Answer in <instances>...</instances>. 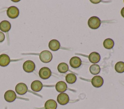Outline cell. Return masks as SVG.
I'll return each instance as SVG.
<instances>
[{
	"label": "cell",
	"mask_w": 124,
	"mask_h": 109,
	"mask_svg": "<svg viewBox=\"0 0 124 109\" xmlns=\"http://www.w3.org/2000/svg\"><path fill=\"white\" fill-rule=\"evenodd\" d=\"M88 24L89 27L91 29H96L100 27L101 21L98 17L96 16H92L88 20Z\"/></svg>",
	"instance_id": "cell-1"
},
{
	"label": "cell",
	"mask_w": 124,
	"mask_h": 109,
	"mask_svg": "<svg viewBox=\"0 0 124 109\" xmlns=\"http://www.w3.org/2000/svg\"><path fill=\"white\" fill-rule=\"evenodd\" d=\"M39 58L42 62L48 63L52 60V54L48 50H43L40 53Z\"/></svg>",
	"instance_id": "cell-2"
},
{
	"label": "cell",
	"mask_w": 124,
	"mask_h": 109,
	"mask_svg": "<svg viewBox=\"0 0 124 109\" xmlns=\"http://www.w3.org/2000/svg\"><path fill=\"white\" fill-rule=\"evenodd\" d=\"M19 14V11L18 9L14 6H10L7 10V16L11 19H15L17 18Z\"/></svg>",
	"instance_id": "cell-3"
},
{
	"label": "cell",
	"mask_w": 124,
	"mask_h": 109,
	"mask_svg": "<svg viewBox=\"0 0 124 109\" xmlns=\"http://www.w3.org/2000/svg\"><path fill=\"white\" fill-rule=\"evenodd\" d=\"M51 75V72L49 68L46 67H44L40 69L39 72L40 77L43 79H47L49 78Z\"/></svg>",
	"instance_id": "cell-4"
},
{
	"label": "cell",
	"mask_w": 124,
	"mask_h": 109,
	"mask_svg": "<svg viewBox=\"0 0 124 109\" xmlns=\"http://www.w3.org/2000/svg\"><path fill=\"white\" fill-rule=\"evenodd\" d=\"M35 65L34 63L30 60L25 61L23 64V69L26 73L32 72L35 70Z\"/></svg>",
	"instance_id": "cell-5"
},
{
	"label": "cell",
	"mask_w": 124,
	"mask_h": 109,
	"mask_svg": "<svg viewBox=\"0 0 124 109\" xmlns=\"http://www.w3.org/2000/svg\"><path fill=\"white\" fill-rule=\"evenodd\" d=\"M15 90L18 94L23 95L27 93L28 91V87L25 84L20 83L17 84L16 86Z\"/></svg>",
	"instance_id": "cell-6"
},
{
	"label": "cell",
	"mask_w": 124,
	"mask_h": 109,
	"mask_svg": "<svg viewBox=\"0 0 124 109\" xmlns=\"http://www.w3.org/2000/svg\"><path fill=\"white\" fill-rule=\"evenodd\" d=\"M58 102L62 105L67 104L69 101V97L68 95L64 93H61L58 95L57 97Z\"/></svg>",
	"instance_id": "cell-7"
},
{
	"label": "cell",
	"mask_w": 124,
	"mask_h": 109,
	"mask_svg": "<svg viewBox=\"0 0 124 109\" xmlns=\"http://www.w3.org/2000/svg\"><path fill=\"white\" fill-rule=\"evenodd\" d=\"M4 97L5 100L7 102H12L16 99V93L14 91L12 90H9L5 93Z\"/></svg>",
	"instance_id": "cell-8"
},
{
	"label": "cell",
	"mask_w": 124,
	"mask_h": 109,
	"mask_svg": "<svg viewBox=\"0 0 124 109\" xmlns=\"http://www.w3.org/2000/svg\"><path fill=\"white\" fill-rule=\"evenodd\" d=\"M104 83V80L103 78L99 75H96L94 76L91 80V83L92 85L95 87H101Z\"/></svg>",
	"instance_id": "cell-9"
},
{
	"label": "cell",
	"mask_w": 124,
	"mask_h": 109,
	"mask_svg": "<svg viewBox=\"0 0 124 109\" xmlns=\"http://www.w3.org/2000/svg\"><path fill=\"white\" fill-rule=\"evenodd\" d=\"M70 65L73 68H78L81 65V59L77 56H74L71 58L70 60Z\"/></svg>",
	"instance_id": "cell-10"
},
{
	"label": "cell",
	"mask_w": 124,
	"mask_h": 109,
	"mask_svg": "<svg viewBox=\"0 0 124 109\" xmlns=\"http://www.w3.org/2000/svg\"><path fill=\"white\" fill-rule=\"evenodd\" d=\"M89 60L91 63L95 64L98 63L100 60V55L96 52H91L88 56Z\"/></svg>",
	"instance_id": "cell-11"
},
{
	"label": "cell",
	"mask_w": 124,
	"mask_h": 109,
	"mask_svg": "<svg viewBox=\"0 0 124 109\" xmlns=\"http://www.w3.org/2000/svg\"><path fill=\"white\" fill-rule=\"evenodd\" d=\"M31 89L34 92H39L43 88V84L39 80H35L32 82L31 85Z\"/></svg>",
	"instance_id": "cell-12"
},
{
	"label": "cell",
	"mask_w": 124,
	"mask_h": 109,
	"mask_svg": "<svg viewBox=\"0 0 124 109\" xmlns=\"http://www.w3.org/2000/svg\"><path fill=\"white\" fill-rule=\"evenodd\" d=\"M10 62L9 56L5 54L0 55V66L2 67L7 66Z\"/></svg>",
	"instance_id": "cell-13"
},
{
	"label": "cell",
	"mask_w": 124,
	"mask_h": 109,
	"mask_svg": "<svg viewBox=\"0 0 124 109\" xmlns=\"http://www.w3.org/2000/svg\"><path fill=\"white\" fill-rule=\"evenodd\" d=\"M60 46L59 41L56 39H52L50 40L48 43V47L49 49L52 51H57L59 49Z\"/></svg>",
	"instance_id": "cell-14"
},
{
	"label": "cell",
	"mask_w": 124,
	"mask_h": 109,
	"mask_svg": "<svg viewBox=\"0 0 124 109\" xmlns=\"http://www.w3.org/2000/svg\"><path fill=\"white\" fill-rule=\"evenodd\" d=\"M11 27V24L6 20H4L0 23V30L4 32H8Z\"/></svg>",
	"instance_id": "cell-15"
},
{
	"label": "cell",
	"mask_w": 124,
	"mask_h": 109,
	"mask_svg": "<svg viewBox=\"0 0 124 109\" xmlns=\"http://www.w3.org/2000/svg\"><path fill=\"white\" fill-rule=\"evenodd\" d=\"M55 88L58 92L60 93H63L66 90L67 88V86L66 84L64 82L59 81L56 84Z\"/></svg>",
	"instance_id": "cell-16"
},
{
	"label": "cell",
	"mask_w": 124,
	"mask_h": 109,
	"mask_svg": "<svg viewBox=\"0 0 124 109\" xmlns=\"http://www.w3.org/2000/svg\"><path fill=\"white\" fill-rule=\"evenodd\" d=\"M57 104L53 99H49L47 100L45 104V108L46 109H56Z\"/></svg>",
	"instance_id": "cell-17"
},
{
	"label": "cell",
	"mask_w": 124,
	"mask_h": 109,
	"mask_svg": "<svg viewBox=\"0 0 124 109\" xmlns=\"http://www.w3.org/2000/svg\"><path fill=\"white\" fill-rule=\"evenodd\" d=\"M114 45V41L111 38L106 39L103 42V46L106 49H111L112 48Z\"/></svg>",
	"instance_id": "cell-18"
},
{
	"label": "cell",
	"mask_w": 124,
	"mask_h": 109,
	"mask_svg": "<svg viewBox=\"0 0 124 109\" xmlns=\"http://www.w3.org/2000/svg\"><path fill=\"white\" fill-rule=\"evenodd\" d=\"M65 80L68 84H73L77 80V76L74 73H69L66 75Z\"/></svg>",
	"instance_id": "cell-19"
},
{
	"label": "cell",
	"mask_w": 124,
	"mask_h": 109,
	"mask_svg": "<svg viewBox=\"0 0 124 109\" xmlns=\"http://www.w3.org/2000/svg\"><path fill=\"white\" fill-rule=\"evenodd\" d=\"M90 72L92 74H97L100 72V67L98 64H93L90 67Z\"/></svg>",
	"instance_id": "cell-20"
},
{
	"label": "cell",
	"mask_w": 124,
	"mask_h": 109,
	"mask_svg": "<svg viewBox=\"0 0 124 109\" xmlns=\"http://www.w3.org/2000/svg\"><path fill=\"white\" fill-rule=\"evenodd\" d=\"M58 71L61 73H65L68 70L69 67L66 63L62 62L60 63L57 67Z\"/></svg>",
	"instance_id": "cell-21"
},
{
	"label": "cell",
	"mask_w": 124,
	"mask_h": 109,
	"mask_svg": "<svg viewBox=\"0 0 124 109\" xmlns=\"http://www.w3.org/2000/svg\"><path fill=\"white\" fill-rule=\"evenodd\" d=\"M115 70L118 73H122L124 72V62L123 61H119L117 62L115 65Z\"/></svg>",
	"instance_id": "cell-22"
},
{
	"label": "cell",
	"mask_w": 124,
	"mask_h": 109,
	"mask_svg": "<svg viewBox=\"0 0 124 109\" xmlns=\"http://www.w3.org/2000/svg\"><path fill=\"white\" fill-rule=\"evenodd\" d=\"M4 39H5V36L4 35V33L0 31V42H1L3 41H4Z\"/></svg>",
	"instance_id": "cell-23"
},
{
	"label": "cell",
	"mask_w": 124,
	"mask_h": 109,
	"mask_svg": "<svg viewBox=\"0 0 124 109\" xmlns=\"http://www.w3.org/2000/svg\"><path fill=\"white\" fill-rule=\"evenodd\" d=\"M121 15L124 18V7H123L121 11Z\"/></svg>",
	"instance_id": "cell-24"
},
{
	"label": "cell",
	"mask_w": 124,
	"mask_h": 109,
	"mask_svg": "<svg viewBox=\"0 0 124 109\" xmlns=\"http://www.w3.org/2000/svg\"><path fill=\"white\" fill-rule=\"evenodd\" d=\"M90 1L93 3H99V2H100L101 0H90Z\"/></svg>",
	"instance_id": "cell-25"
},
{
	"label": "cell",
	"mask_w": 124,
	"mask_h": 109,
	"mask_svg": "<svg viewBox=\"0 0 124 109\" xmlns=\"http://www.w3.org/2000/svg\"></svg>",
	"instance_id": "cell-26"
}]
</instances>
